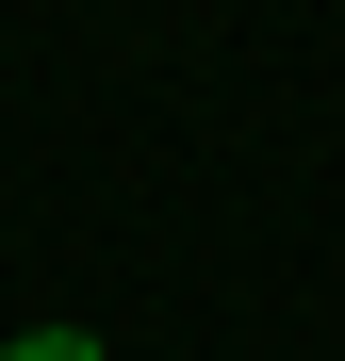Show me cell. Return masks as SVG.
I'll use <instances>...</instances> for the list:
<instances>
[{
  "label": "cell",
  "mask_w": 345,
  "mask_h": 361,
  "mask_svg": "<svg viewBox=\"0 0 345 361\" xmlns=\"http://www.w3.org/2000/svg\"><path fill=\"white\" fill-rule=\"evenodd\" d=\"M0 361H99L83 329H17V345H0Z\"/></svg>",
  "instance_id": "obj_1"
}]
</instances>
